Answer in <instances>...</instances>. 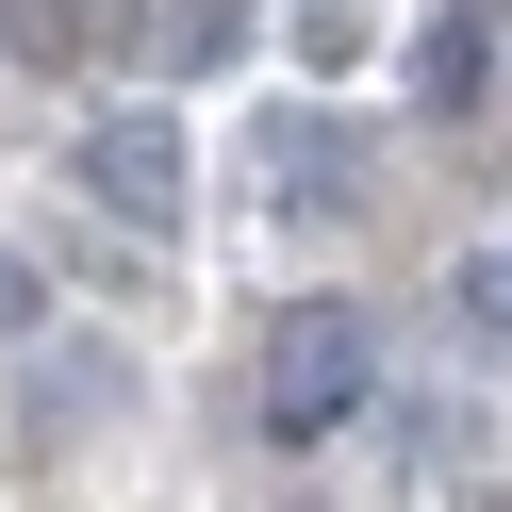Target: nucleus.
Instances as JSON below:
<instances>
[{
	"instance_id": "f257e3e1",
	"label": "nucleus",
	"mask_w": 512,
	"mask_h": 512,
	"mask_svg": "<svg viewBox=\"0 0 512 512\" xmlns=\"http://www.w3.org/2000/svg\"><path fill=\"white\" fill-rule=\"evenodd\" d=\"M364 380H380V331H364V314H281V364H265V430H281V446L347 430V413H364Z\"/></svg>"
},
{
	"instance_id": "f03ea898",
	"label": "nucleus",
	"mask_w": 512,
	"mask_h": 512,
	"mask_svg": "<svg viewBox=\"0 0 512 512\" xmlns=\"http://www.w3.org/2000/svg\"><path fill=\"white\" fill-rule=\"evenodd\" d=\"M83 182H100L133 232H166V215H182V133H166V116H100V133H83Z\"/></svg>"
},
{
	"instance_id": "7ed1b4c3",
	"label": "nucleus",
	"mask_w": 512,
	"mask_h": 512,
	"mask_svg": "<svg viewBox=\"0 0 512 512\" xmlns=\"http://www.w3.org/2000/svg\"><path fill=\"white\" fill-rule=\"evenodd\" d=\"M265 182H281V199L314 215V199H331V182H347V149L314 133V116H281V133H265Z\"/></svg>"
},
{
	"instance_id": "20e7f679",
	"label": "nucleus",
	"mask_w": 512,
	"mask_h": 512,
	"mask_svg": "<svg viewBox=\"0 0 512 512\" xmlns=\"http://www.w3.org/2000/svg\"><path fill=\"white\" fill-rule=\"evenodd\" d=\"M479 83H496V34H479V17H430V100H446V116H463V100H479Z\"/></svg>"
},
{
	"instance_id": "39448f33",
	"label": "nucleus",
	"mask_w": 512,
	"mask_h": 512,
	"mask_svg": "<svg viewBox=\"0 0 512 512\" xmlns=\"http://www.w3.org/2000/svg\"><path fill=\"white\" fill-rule=\"evenodd\" d=\"M463 331H496V347H512V248H479V265H463Z\"/></svg>"
},
{
	"instance_id": "423d86ee",
	"label": "nucleus",
	"mask_w": 512,
	"mask_h": 512,
	"mask_svg": "<svg viewBox=\"0 0 512 512\" xmlns=\"http://www.w3.org/2000/svg\"><path fill=\"white\" fill-rule=\"evenodd\" d=\"M34 331V265H17V248H0V347Z\"/></svg>"
},
{
	"instance_id": "0eeeda50",
	"label": "nucleus",
	"mask_w": 512,
	"mask_h": 512,
	"mask_svg": "<svg viewBox=\"0 0 512 512\" xmlns=\"http://www.w3.org/2000/svg\"><path fill=\"white\" fill-rule=\"evenodd\" d=\"M50 34H116V17H133V0H34Z\"/></svg>"
}]
</instances>
